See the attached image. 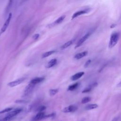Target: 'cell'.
Returning a JSON list of instances; mask_svg holds the SVG:
<instances>
[{
    "instance_id": "6da1fadb",
    "label": "cell",
    "mask_w": 121,
    "mask_h": 121,
    "mask_svg": "<svg viewBox=\"0 0 121 121\" xmlns=\"http://www.w3.org/2000/svg\"><path fill=\"white\" fill-rule=\"evenodd\" d=\"M119 38V34L118 32H114L111 35L110 41L109 43V48H112L114 47L117 43Z\"/></svg>"
},
{
    "instance_id": "7a4b0ae2",
    "label": "cell",
    "mask_w": 121,
    "mask_h": 121,
    "mask_svg": "<svg viewBox=\"0 0 121 121\" xmlns=\"http://www.w3.org/2000/svg\"><path fill=\"white\" fill-rule=\"evenodd\" d=\"M11 17H12V14L11 13H10L9 14V15L8 17V18L7 19V20H6V21L5 22L3 26L2 27V28H1V30H0V34H2L3 33H4L6 30V29H7L9 24V23L10 22V20H11Z\"/></svg>"
},
{
    "instance_id": "3957f363",
    "label": "cell",
    "mask_w": 121,
    "mask_h": 121,
    "mask_svg": "<svg viewBox=\"0 0 121 121\" xmlns=\"http://www.w3.org/2000/svg\"><path fill=\"white\" fill-rule=\"evenodd\" d=\"M91 35V32H88L87 33H86L84 36H83L77 43L75 48H77L79 46H80L85 41H86L88 37L90 36V35Z\"/></svg>"
},
{
    "instance_id": "277c9868",
    "label": "cell",
    "mask_w": 121,
    "mask_h": 121,
    "mask_svg": "<svg viewBox=\"0 0 121 121\" xmlns=\"http://www.w3.org/2000/svg\"><path fill=\"white\" fill-rule=\"evenodd\" d=\"M25 79V78H21L17 79L15 81H13L9 83L8 84V86H9L10 87H14V86H16L19 85L20 84L22 83Z\"/></svg>"
},
{
    "instance_id": "5b68a950",
    "label": "cell",
    "mask_w": 121,
    "mask_h": 121,
    "mask_svg": "<svg viewBox=\"0 0 121 121\" xmlns=\"http://www.w3.org/2000/svg\"><path fill=\"white\" fill-rule=\"evenodd\" d=\"M35 86V85L30 83L25 88V90L24 91V95L25 96H26L30 95L33 91Z\"/></svg>"
},
{
    "instance_id": "8992f818",
    "label": "cell",
    "mask_w": 121,
    "mask_h": 121,
    "mask_svg": "<svg viewBox=\"0 0 121 121\" xmlns=\"http://www.w3.org/2000/svg\"><path fill=\"white\" fill-rule=\"evenodd\" d=\"M78 109V107L74 105H70L67 107H65L62 110V112L67 113V112H74L77 111Z\"/></svg>"
},
{
    "instance_id": "52a82bcc",
    "label": "cell",
    "mask_w": 121,
    "mask_h": 121,
    "mask_svg": "<svg viewBox=\"0 0 121 121\" xmlns=\"http://www.w3.org/2000/svg\"><path fill=\"white\" fill-rule=\"evenodd\" d=\"M45 118V115L43 112H38V113L32 119V121H39Z\"/></svg>"
},
{
    "instance_id": "ba28073f",
    "label": "cell",
    "mask_w": 121,
    "mask_h": 121,
    "mask_svg": "<svg viewBox=\"0 0 121 121\" xmlns=\"http://www.w3.org/2000/svg\"><path fill=\"white\" fill-rule=\"evenodd\" d=\"M21 111H22L21 109H17L12 111H11L8 112V113L6 114V116H8V117L13 118V117L17 115L18 113H19Z\"/></svg>"
},
{
    "instance_id": "9c48e42d",
    "label": "cell",
    "mask_w": 121,
    "mask_h": 121,
    "mask_svg": "<svg viewBox=\"0 0 121 121\" xmlns=\"http://www.w3.org/2000/svg\"><path fill=\"white\" fill-rule=\"evenodd\" d=\"M89 11V9H84V10H79V11H78L76 12H75L72 16V19L82 15V14H86V13H87L88 11Z\"/></svg>"
},
{
    "instance_id": "30bf717a",
    "label": "cell",
    "mask_w": 121,
    "mask_h": 121,
    "mask_svg": "<svg viewBox=\"0 0 121 121\" xmlns=\"http://www.w3.org/2000/svg\"><path fill=\"white\" fill-rule=\"evenodd\" d=\"M97 86V83L96 82L90 85H89L87 87H86V88H85L83 91H82V93H88L90 92L91 91H92V90L95 86Z\"/></svg>"
},
{
    "instance_id": "8fae6325",
    "label": "cell",
    "mask_w": 121,
    "mask_h": 121,
    "mask_svg": "<svg viewBox=\"0 0 121 121\" xmlns=\"http://www.w3.org/2000/svg\"><path fill=\"white\" fill-rule=\"evenodd\" d=\"M84 72H79L78 73H76L75 74H74V75H73L71 77V79L72 81H75V80H77L78 79L80 78L84 74Z\"/></svg>"
},
{
    "instance_id": "7c38bea8",
    "label": "cell",
    "mask_w": 121,
    "mask_h": 121,
    "mask_svg": "<svg viewBox=\"0 0 121 121\" xmlns=\"http://www.w3.org/2000/svg\"><path fill=\"white\" fill-rule=\"evenodd\" d=\"M44 78L43 77H37V78H35L34 79H33L32 80H31L30 82V83L34 84V85H36L40 82H41L42 81H43L44 80Z\"/></svg>"
},
{
    "instance_id": "4fadbf2b",
    "label": "cell",
    "mask_w": 121,
    "mask_h": 121,
    "mask_svg": "<svg viewBox=\"0 0 121 121\" xmlns=\"http://www.w3.org/2000/svg\"><path fill=\"white\" fill-rule=\"evenodd\" d=\"M57 60L56 59H53L51 60H50L47 63V64L45 65V67L46 68H50L53 67V66H54L55 65H56V64L57 63Z\"/></svg>"
},
{
    "instance_id": "5bb4252c",
    "label": "cell",
    "mask_w": 121,
    "mask_h": 121,
    "mask_svg": "<svg viewBox=\"0 0 121 121\" xmlns=\"http://www.w3.org/2000/svg\"><path fill=\"white\" fill-rule=\"evenodd\" d=\"M87 53L88 52H87V51H84V52L77 53L75 55L74 58L76 59H78V60L86 56L87 54Z\"/></svg>"
},
{
    "instance_id": "9a60e30c",
    "label": "cell",
    "mask_w": 121,
    "mask_h": 121,
    "mask_svg": "<svg viewBox=\"0 0 121 121\" xmlns=\"http://www.w3.org/2000/svg\"><path fill=\"white\" fill-rule=\"evenodd\" d=\"M79 84L78 82H77L72 85H71L69 86V87L68 88V90L73 91V90L76 89L78 88V87L79 86Z\"/></svg>"
},
{
    "instance_id": "2e32d148",
    "label": "cell",
    "mask_w": 121,
    "mask_h": 121,
    "mask_svg": "<svg viewBox=\"0 0 121 121\" xmlns=\"http://www.w3.org/2000/svg\"><path fill=\"white\" fill-rule=\"evenodd\" d=\"M98 107V105L96 104H89L86 106L85 109L86 110H90L94 109H95Z\"/></svg>"
},
{
    "instance_id": "e0dca14e",
    "label": "cell",
    "mask_w": 121,
    "mask_h": 121,
    "mask_svg": "<svg viewBox=\"0 0 121 121\" xmlns=\"http://www.w3.org/2000/svg\"><path fill=\"white\" fill-rule=\"evenodd\" d=\"M73 43V41L72 40H70V41H69L66 43H65L64 44H63L61 47V49H65V48H67V47H69V46H70Z\"/></svg>"
},
{
    "instance_id": "ac0fdd59",
    "label": "cell",
    "mask_w": 121,
    "mask_h": 121,
    "mask_svg": "<svg viewBox=\"0 0 121 121\" xmlns=\"http://www.w3.org/2000/svg\"><path fill=\"white\" fill-rule=\"evenodd\" d=\"M55 52V51H48V52H45L43 54L42 58L47 57L50 56L53 53H54Z\"/></svg>"
},
{
    "instance_id": "d6986e66",
    "label": "cell",
    "mask_w": 121,
    "mask_h": 121,
    "mask_svg": "<svg viewBox=\"0 0 121 121\" xmlns=\"http://www.w3.org/2000/svg\"><path fill=\"white\" fill-rule=\"evenodd\" d=\"M65 17V15L61 16V17H59L58 19H57V20L54 22V23L55 24H59L61 23L63 21V20L64 19Z\"/></svg>"
},
{
    "instance_id": "ffe728a7",
    "label": "cell",
    "mask_w": 121,
    "mask_h": 121,
    "mask_svg": "<svg viewBox=\"0 0 121 121\" xmlns=\"http://www.w3.org/2000/svg\"><path fill=\"white\" fill-rule=\"evenodd\" d=\"M59 91V89H52L49 90V94L50 96H53L56 95Z\"/></svg>"
},
{
    "instance_id": "44dd1931",
    "label": "cell",
    "mask_w": 121,
    "mask_h": 121,
    "mask_svg": "<svg viewBox=\"0 0 121 121\" xmlns=\"http://www.w3.org/2000/svg\"><path fill=\"white\" fill-rule=\"evenodd\" d=\"M91 98L90 97H88V96L85 97L82 99L81 103L82 104H86V103H87L90 102L91 101Z\"/></svg>"
},
{
    "instance_id": "7402d4cb",
    "label": "cell",
    "mask_w": 121,
    "mask_h": 121,
    "mask_svg": "<svg viewBox=\"0 0 121 121\" xmlns=\"http://www.w3.org/2000/svg\"><path fill=\"white\" fill-rule=\"evenodd\" d=\"M46 109V107L45 106H40L37 108L36 111L38 112H41L43 111Z\"/></svg>"
},
{
    "instance_id": "603a6c76",
    "label": "cell",
    "mask_w": 121,
    "mask_h": 121,
    "mask_svg": "<svg viewBox=\"0 0 121 121\" xmlns=\"http://www.w3.org/2000/svg\"><path fill=\"white\" fill-rule=\"evenodd\" d=\"M13 109L12 108H6L3 110H1L0 111V114H1V113H5V112H9L10 111H11Z\"/></svg>"
},
{
    "instance_id": "cb8c5ba5",
    "label": "cell",
    "mask_w": 121,
    "mask_h": 121,
    "mask_svg": "<svg viewBox=\"0 0 121 121\" xmlns=\"http://www.w3.org/2000/svg\"><path fill=\"white\" fill-rule=\"evenodd\" d=\"M12 120V118H10L8 116H5L4 118L0 119V121H11Z\"/></svg>"
},
{
    "instance_id": "d4e9b609",
    "label": "cell",
    "mask_w": 121,
    "mask_h": 121,
    "mask_svg": "<svg viewBox=\"0 0 121 121\" xmlns=\"http://www.w3.org/2000/svg\"><path fill=\"white\" fill-rule=\"evenodd\" d=\"M15 102L17 104H25L27 103L26 101L24 100H17L15 101Z\"/></svg>"
},
{
    "instance_id": "484cf974",
    "label": "cell",
    "mask_w": 121,
    "mask_h": 121,
    "mask_svg": "<svg viewBox=\"0 0 121 121\" xmlns=\"http://www.w3.org/2000/svg\"><path fill=\"white\" fill-rule=\"evenodd\" d=\"M91 62V60H89L87 61H86V62L85 63V65H84V67L85 68H86L87 66H88V65L90 64Z\"/></svg>"
},
{
    "instance_id": "4316f807",
    "label": "cell",
    "mask_w": 121,
    "mask_h": 121,
    "mask_svg": "<svg viewBox=\"0 0 121 121\" xmlns=\"http://www.w3.org/2000/svg\"><path fill=\"white\" fill-rule=\"evenodd\" d=\"M39 35L38 34H35V35L33 36V38L34 39L36 40V39H38V38L39 37Z\"/></svg>"
},
{
    "instance_id": "83f0119b",
    "label": "cell",
    "mask_w": 121,
    "mask_h": 121,
    "mask_svg": "<svg viewBox=\"0 0 121 121\" xmlns=\"http://www.w3.org/2000/svg\"><path fill=\"white\" fill-rule=\"evenodd\" d=\"M119 120V117H115L114 118L112 121H118Z\"/></svg>"
},
{
    "instance_id": "f1b7e54d",
    "label": "cell",
    "mask_w": 121,
    "mask_h": 121,
    "mask_svg": "<svg viewBox=\"0 0 121 121\" xmlns=\"http://www.w3.org/2000/svg\"><path fill=\"white\" fill-rule=\"evenodd\" d=\"M117 87H121V81L117 85Z\"/></svg>"
}]
</instances>
